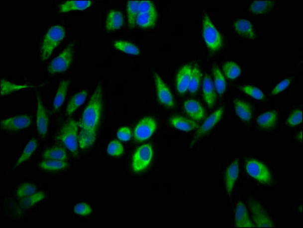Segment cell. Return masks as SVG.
I'll use <instances>...</instances> for the list:
<instances>
[{
	"label": "cell",
	"mask_w": 303,
	"mask_h": 228,
	"mask_svg": "<svg viewBox=\"0 0 303 228\" xmlns=\"http://www.w3.org/2000/svg\"><path fill=\"white\" fill-rule=\"evenodd\" d=\"M291 81H292L291 78H285V79L282 80L281 82L278 83V84L274 87L272 92H271V94H272V95H277V94H280V93L285 91L287 87L290 86Z\"/></svg>",
	"instance_id": "obj_46"
},
{
	"label": "cell",
	"mask_w": 303,
	"mask_h": 228,
	"mask_svg": "<svg viewBox=\"0 0 303 228\" xmlns=\"http://www.w3.org/2000/svg\"><path fill=\"white\" fill-rule=\"evenodd\" d=\"M35 193H37V187L34 185L24 183L17 189L15 195L17 197L23 199V198L28 197Z\"/></svg>",
	"instance_id": "obj_39"
},
{
	"label": "cell",
	"mask_w": 303,
	"mask_h": 228,
	"mask_svg": "<svg viewBox=\"0 0 303 228\" xmlns=\"http://www.w3.org/2000/svg\"><path fill=\"white\" fill-rule=\"evenodd\" d=\"M36 124H37V130L41 137H44L47 135V129H48V117L44 110L42 100L41 97L37 96V117H36Z\"/></svg>",
	"instance_id": "obj_15"
},
{
	"label": "cell",
	"mask_w": 303,
	"mask_h": 228,
	"mask_svg": "<svg viewBox=\"0 0 303 228\" xmlns=\"http://www.w3.org/2000/svg\"><path fill=\"white\" fill-rule=\"evenodd\" d=\"M223 113L224 110L222 107L215 110L210 116L206 118V120L203 122V124L201 126V128L197 132L196 138H199L200 136L206 134L208 132L210 131L212 129H213L215 126L220 121Z\"/></svg>",
	"instance_id": "obj_17"
},
{
	"label": "cell",
	"mask_w": 303,
	"mask_h": 228,
	"mask_svg": "<svg viewBox=\"0 0 303 228\" xmlns=\"http://www.w3.org/2000/svg\"><path fill=\"white\" fill-rule=\"evenodd\" d=\"M239 175V160L235 159L229 167H227L225 173V185L227 193L230 196L233 190Z\"/></svg>",
	"instance_id": "obj_13"
},
{
	"label": "cell",
	"mask_w": 303,
	"mask_h": 228,
	"mask_svg": "<svg viewBox=\"0 0 303 228\" xmlns=\"http://www.w3.org/2000/svg\"><path fill=\"white\" fill-rule=\"evenodd\" d=\"M73 61V44L67 46L57 57L54 59L48 67L50 74H60L67 71Z\"/></svg>",
	"instance_id": "obj_7"
},
{
	"label": "cell",
	"mask_w": 303,
	"mask_h": 228,
	"mask_svg": "<svg viewBox=\"0 0 303 228\" xmlns=\"http://www.w3.org/2000/svg\"><path fill=\"white\" fill-rule=\"evenodd\" d=\"M213 84L215 89H216V91L218 94L222 95V94L225 93L227 87V82L225 76H223L222 72L217 67H214L213 68Z\"/></svg>",
	"instance_id": "obj_37"
},
{
	"label": "cell",
	"mask_w": 303,
	"mask_h": 228,
	"mask_svg": "<svg viewBox=\"0 0 303 228\" xmlns=\"http://www.w3.org/2000/svg\"><path fill=\"white\" fill-rule=\"evenodd\" d=\"M157 129V123L152 117H144L136 125L134 130L136 141L144 142L150 139Z\"/></svg>",
	"instance_id": "obj_8"
},
{
	"label": "cell",
	"mask_w": 303,
	"mask_h": 228,
	"mask_svg": "<svg viewBox=\"0 0 303 228\" xmlns=\"http://www.w3.org/2000/svg\"><path fill=\"white\" fill-rule=\"evenodd\" d=\"M32 87L33 86L28 85V84H14L6 80L2 79L1 80V96L4 97V96L8 95L15 91H21V90L27 89V88Z\"/></svg>",
	"instance_id": "obj_36"
},
{
	"label": "cell",
	"mask_w": 303,
	"mask_h": 228,
	"mask_svg": "<svg viewBox=\"0 0 303 228\" xmlns=\"http://www.w3.org/2000/svg\"><path fill=\"white\" fill-rule=\"evenodd\" d=\"M37 146H38V143H37L36 139H33L30 140L28 144L24 147V149L23 150L19 158L18 159L16 163H15V167H18V166L21 165V163L27 161L31 157V156L32 155L34 151L37 149Z\"/></svg>",
	"instance_id": "obj_35"
},
{
	"label": "cell",
	"mask_w": 303,
	"mask_h": 228,
	"mask_svg": "<svg viewBox=\"0 0 303 228\" xmlns=\"http://www.w3.org/2000/svg\"><path fill=\"white\" fill-rule=\"evenodd\" d=\"M233 27L237 34L242 37L248 38V39H253L256 37V31H255L253 24H251V21L245 18H240V19L236 20L234 23Z\"/></svg>",
	"instance_id": "obj_18"
},
{
	"label": "cell",
	"mask_w": 303,
	"mask_h": 228,
	"mask_svg": "<svg viewBox=\"0 0 303 228\" xmlns=\"http://www.w3.org/2000/svg\"><path fill=\"white\" fill-rule=\"evenodd\" d=\"M123 146L121 143L117 141V140H113L109 143L108 146L107 148V154L113 157H119L122 155L123 153Z\"/></svg>",
	"instance_id": "obj_41"
},
{
	"label": "cell",
	"mask_w": 303,
	"mask_h": 228,
	"mask_svg": "<svg viewBox=\"0 0 303 228\" xmlns=\"http://www.w3.org/2000/svg\"><path fill=\"white\" fill-rule=\"evenodd\" d=\"M158 20V14L139 13L136 24L141 28H154Z\"/></svg>",
	"instance_id": "obj_27"
},
{
	"label": "cell",
	"mask_w": 303,
	"mask_h": 228,
	"mask_svg": "<svg viewBox=\"0 0 303 228\" xmlns=\"http://www.w3.org/2000/svg\"><path fill=\"white\" fill-rule=\"evenodd\" d=\"M155 84H156V97L159 102L165 107L172 108L175 106L173 95L167 84L161 78L158 74H155Z\"/></svg>",
	"instance_id": "obj_9"
},
{
	"label": "cell",
	"mask_w": 303,
	"mask_h": 228,
	"mask_svg": "<svg viewBox=\"0 0 303 228\" xmlns=\"http://www.w3.org/2000/svg\"><path fill=\"white\" fill-rule=\"evenodd\" d=\"M299 139H300V141H303V132L300 131V136H298Z\"/></svg>",
	"instance_id": "obj_47"
},
{
	"label": "cell",
	"mask_w": 303,
	"mask_h": 228,
	"mask_svg": "<svg viewBox=\"0 0 303 228\" xmlns=\"http://www.w3.org/2000/svg\"><path fill=\"white\" fill-rule=\"evenodd\" d=\"M153 156H154V151L150 143L138 148L132 157V170L136 173H139L147 169L153 161Z\"/></svg>",
	"instance_id": "obj_5"
},
{
	"label": "cell",
	"mask_w": 303,
	"mask_h": 228,
	"mask_svg": "<svg viewBox=\"0 0 303 228\" xmlns=\"http://www.w3.org/2000/svg\"><path fill=\"white\" fill-rule=\"evenodd\" d=\"M78 123L76 120H70L67 124L64 125L58 135L57 139L63 143L68 150L73 153H77L78 149Z\"/></svg>",
	"instance_id": "obj_4"
},
{
	"label": "cell",
	"mask_w": 303,
	"mask_h": 228,
	"mask_svg": "<svg viewBox=\"0 0 303 228\" xmlns=\"http://www.w3.org/2000/svg\"><path fill=\"white\" fill-rule=\"evenodd\" d=\"M68 167V163L63 160H44L39 163V167L47 171H58L64 170Z\"/></svg>",
	"instance_id": "obj_32"
},
{
	"label": "cell",
	"mask_w": 303,
	"mask_h": 228,
	"mask_svg": "<svg viewBox=\"0 0 303 228\" xmlns=\"http://www.w3.org/2000/svg\"><path fill=\"white\" fill-rule=\"evenodd\" d=\"M102 86L96 87L83 111L80 123L79 145L82 149L92 147L96 142L102 111Z\"/></svg>",
	"instance_id": "obj_1"
},
{
	"label": "cell",
	"mask_w": 303,
	"mask_h": 228,
	"mask_svg": "<svg viewBox=\"0 0 303 228\" xmlns=\"http://www.w3.org/2000/svg\"><path fill=\"white\" fill-rule=\"evenodd\" d=\"M169 122L172 127L181 130V131L190 132L198 128V124L196 122L180 115L171 117L169 118Z\"/></svg>",
	"instance_id": "obj_20"
},
{
	"label": "cell",
	"mask_w": 303,
	"mask_h": 228,
	"mask_svg": "<svg viewBox=\"0 0 303 228\" xmlns=\"http://www.w3.org/2000/svg\"><path fill=\"white\" fill-rule=\"evenodd\" d=\"M278 119V113L274 110L267 111L258 116L257 123L261 129L268 130L274 128Z\"/></svg>",
	"instance_id": "obj_24"
},
{
	"label": "cell",
	"mask_w": 303,
	"mask_h": 228,
	"mask_svg": "<svg viewBox=\"0 0 303 228\" xmlns=\"http://www.w3.org/2000/svg\"><path fill=\"white\" fill-rule=\"evenodd\" d=\"M198 67H193L190 82L188 85V91L192 94L198 92L201 82V73Z\"/></svg>",
	"instance_id": "obj_38"
},
{
	"label": "cell",
	"mask_w": 303,
	"mask_h": 228,
	"mask_svg": "<svg viewBox=\"0 0 303 228\" xmlns=\"http://www.w3.org/2000/svg\"><path fill=\"white\" fill-rule=\"evenodd\" d=\"M65 35V29L60 25H54L47 30L40 50L41 60L45 61L50 57L53 51L64 41Z\"/></svg>",
	"instance_id": "obj_2"
},
{
	"label": "cell",
	"mask_w": 303,
	"mask_h": 228,
	"mask_svg": "<svg viewBox=\"0 0 303 228\" xmlns=\"http://www.w3.org/2000/svg\"><path fill=\"white\" fill-rule=\"evenodd\" d=\"M140 1L136 0H129L127 2V18H128L129 26L133 28L136 25V18L140 13Z\"/></svg>",
	"instance_id": "obj_28"
},
{
	"label": "cell",
	"mask_w": 303,
	"mask_h": 228,
	"mask_svg": "<svg viewBox=\"0 0 303 228\" xmlns=\"http://www.w3.org/2000/svg\"><path fill=\"white\" fill-rule=\"evenodd\" d=\"M193 67L192 64L183 66L178 72L176 76V87L178 92L183 94L188 91V85L190 82Z\"/></svg>",
	"instance_id": "obj_12"
},
{
	"label": "cell",
	"mask_w": 303,
	"mask_h": 228,
	"mask_svg": "<svg viewBox=\"0 0 303 228\" xmlns=\"http://www.w3.org/2000/svg\"><path fill=\"white\" fill-rule=\"evenodd\" d=\"M185 113L194 120H203L206 115L204 108L198 100L190 99L184 104Z\"/></svg>",
	"instance_id": "obj_16"
},
{
	"label": "cell",
	"mask_w": 303,
	"mask_h": 228,
	"mask_svg": "<svg viewBox=\"0 0 303 228\" xmlns=\"http://www.w3.org/2000/svg\"><path fill=\"white\" fill-rule=\"evenodd\" d=\"M42 157L47 160H57L66 161L67 154L64 149L60 147H52L46 149L43 152Z\"/></svg>",
	"instance_id": "obj_30"
},
{
	"label": "cell",
	"mask_w": 303,
	"mask_h": 228,
	"mask_svg": "<svg viewBox=\"0 0 303 228\" xmlns=\"http://www.w3.org/2000/svg\"><path fill=\"white\" fill-rule=\"evenodd\" d=\"M251 209L252 219H253L255 227H266V228H273L275 226L272 221L270 219L266 211L264 210L258 202H251L249 204Z\"/></svg>",
	"instance_id": "obj_10"
},
{
	"label": "cell",
	"mask_w": 303,
	"mask_h": 228,
	"mask_svg": "<svg viewBox=\"0 0 303 228\" xmlns=\"http://www.w3.org/2000/svg\"><path fill=\"white\" fill-rule=\"evenodd\" d=\"M113 47L125 54L130 55H139L140 54V49L133 43L123 40H117L113 42Z\"/></svg>",
	"instance_id": "obj_31"
},
{
	"label": "cell",
	"mask_w": 303,
	"mask_h": 228,
	"mask_svg": "<svg viewBox=\"0 0 303 228\" xmlns=\"http://www.w3.org/2000/svg\"><path fill=\"white\" fill-rule=\"evenodd\" d=\"M74 212L75 214L81 215V216H87L93 212V209L87 203L82 202V203H79L75 206Z\"/></svg>",
	"instance_id": "obj_44"
},
{
	"label": "cell",
	"mask_w": 303,
	"mask_h": 228,
	"mask_svg": "<svg viewBox=\"0 0 303 228\" xmlns=\"http://www.w3.org/2000/svg\"><path fill=\"white\" fill-rule=\"evenodd\" d=\"M70 82V80H64V81H62L61 83H60L58 90L57 91V94H56L55 97H54V104H53L54 110H58L64 104L66 96H67V91H68Z\"/></svg>",
	"instance_id": "obj_29"
},
{
	"label": "cell",
	"mask_w": 303,
	"mask_h": 228,
	"mask_svg": "<svg viewBox=\"0 0 303 228\" xmlns=\"http://www.w3.org/2000/svg\"><path fill=\"white\" fill-rule=\"evenodd\" d=\"M93 2L87 0H67L59 6L60 12L70 11H84L91 6Z\"/></svg>",
	"instance_id": "obj_23"
},
{
	"label": "cell",
	"mask_w": 303,
	"mask_h": 228,
	"mask_svg": "<svg viewBox=\"0 0 303 228\" xmlns=\"http://www.w3.org/2000/svg\"><path fill=\"white\" fill-rule=\"evenodd\" d=\"M87 96V90H83L80 92L75 94L70 99L68 104H67V110H66V113H67V115H71L79 107H81L84 104L85 101H86Z\"/></svg>",
	"instance_id": "obj_25"
},
{
	"label": "cell",
	"mask_w": 303,
	"mask_h": 228,
	"mask_svg": "<svg viewBox=\"0 0 303 228\" xmlns=\"http://www.w3.org/2000/svg\"><path fill=\"white\" fill-rule=\"evenodd\" d=\"M140 13L158 14L154 3L151 1H140Z\"/></svg>",
	"instance_id": "obj_43"
},
{
	"label": "cell",
	"mask_w": 303,
	"mask_h": 228,
	"mask_svg": "<svg viewBox=\"0 0 303 228\" xmlns=\"http://www.w3.org/2000/svg\"><path fill=\"white\" fill-rule=\"evenodd\" d=\"M245 170L248 176L263 184H269L272 181V175L269 168L260 160L255 159L247 160Z\"/></svg>",
	"instance_id": "obj_6"
},
{
	"label": "cell",
	"mask_w": 303,
	"mask_h": 228,
	"mask_svg": "<svg viewBox=\"0 0 303 228\" xmlns=\"http://www.w3.org/2000/svg\"><path fill=\"white\" fill-rule=\"evenodd\" d=\"M44 192H37L28 197L23 198L19 202L20 207L22 209H28L39 203L45 198Z\"/></svg>",
	"instance_id": "obj_33"
},
{
	"label": "cell",
	"mask_w": 303,
	"mask_h": 228,
	"mask_svg": "<svg viewBox=\"0 0 303 228\" xmlns=\"http://www.w3.org/2000/svg\"><path fill=\"white\" fill-rule=\"evenodd\" d=\"M203 95L208 107H213L216 100V89L208 75H205L203 80Z\"/></svg>",
	"instance_id": "obj_21"
},
{
	"label": "cell",
	"mask_w": 303,
	"mask_h": 228,
	"mask_svg": "<svg viewBox=\"0 0 303 228\" xmlns=\"http://www.w3.org/2000/svg\"><path fill=\"white\" fill-rule=\"evenodd\" d=\"M131 130L127 126H123L119 129L117 133V137L123 142L130 141L131 139Z\"/></svg>",
	"instance_id": "obj_45"
},
{
	"label": "cell",
	"mask_w": 303,
	"mask_h": 228,
	"mask_svg": "<svg viewBox=\"0 0 303 228\" xmlns=\"http://www.w3.org/2000/svg\"><path fill=\"white\" fill-rule=\"evenodd\" d=\"M223 73L228 79H236L242 74V70L235 62L227 61L222 66Z\"/></svg>",
	"instance_id": "obj_34"
},
{
	"label": "cell",
	"mask_w": 303,
	"mask_h": 228,
	"mask_svg": "<svg viewBox=\"0 0 303 228\" xmlns=\"http://www.w3.org/2000/svg\"><path fill=\"white\" fill-rule=\"evenodd\" d=\"M31 117L27 114L14 116L2 120L1 129L5 130H21L28 128L31 123Z\"/></svg>",
	"instance_id": "obj_11"
},
{
	"label": "cell",
	"mask_w": 303,
	"mask_h": 228,
	"mask_svg": "<svg viewBox=\"0 0 303 228\" xmlns=\"http://www.w3.org/2000/svg\"><path fill=\"white\" fill-rule=\"evenodd\" d=\"M235 226L238 228H253V222H251L248 215L246 206L243 202H239L235 210Z\"/></svg>",
	"instance_id": "obj_14"
},
{
	"label": "cell",
	"mask_w": 303,
	"mask_h": 228,
	"mask_svg": "<svg viewBox=\"0 0 303 228\" xmlns=\"http://www.w3.org/2000/svg\"><path fill=\"white\" fill-rule=\"evenodd\" d=\"M241 91H243L247 95L253 97L256 100H263L264 98V94L258 87L252 85H244L241 87Z\"/></svg>",
	"instance_id": "obj_40"
},
{
	"label": "cell",
	"mask_w": 303,
	"mask_h": 228,
	"mask_svg": "<svg viewBox=\"0 0 303 228\" xmlns=\"http://www.w3.org/2000/svg\"><path fill=\"white\" fill-rule=\"evenodd\" d=\"M203 37L205 44L211 52H216L222 48L223 44L222 36L206 13L204 14L203 18Z\"/></svg>",
	"instance_id": "obj_3"
},
{
	"label": "cell",
	"mask_w": 303,
	"mask_h": 228,
	"mask_svg": "<svg viewBox=\"0 0 303 228\" xmlns=\"http://www.w3.org/2000/svg\"><path fill=\"white\" fill-rule=\"evenodd\" d=\"M274 7L273 1H254L250 5V10L255 15H265L271 12Z\"/></svg>",
	"instance_id": "obj_26"
},
{
	"label": "cell",
	"mask_w": 303,
	"mask_h": 228,
	"mask_svg": "<svg viewBox=\"0 0 303 228\" xmlns=\"http://www.w3.org/2000/svg\"><path fill=\"white\" fill-rule=\"evenodd\" d=\"M287 124L291 127L298 126L303 122V110L301 109H297L294 110L287 119Z\"/></svg>",
	"instance_id": "obj_42"
},
{
	"label": "cell",
	"mask_w": 303,
	"mask_h": 228,
	"mask_svg": "<svg viewBox=\"0 0 303 228\" xmlns=\"http://www.w3.org/2000/svg\"><path fill=\"white\" fill-rule=\"evenodd\" d=\"M234 107L236 115L242 121H250L253 117V110L251 104H248L245 100L235 99L234 100Z\"/></svg>",
	"instance_id": "obj_22"
},
{
	"label": "cell",
	"mask_w": 303,
	"mask_h": 228,
	"mask_svg": "<svg viewBox=\"0 0 303 228\" xmlns=\"http://www.w3.org/2000/svg\"><path fill=\"white\" fill-rule=\"evenodd\" d=\"M124 17L123 13L118 9H111L109 11L106 18L105 26L107 30L115 31L123 27Z\"/></svg>",
	"instance_id": "obj_19"
}]
</instances>
